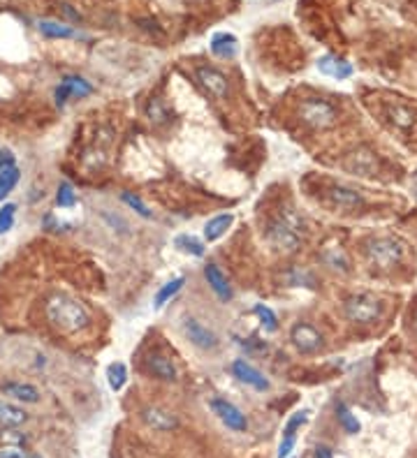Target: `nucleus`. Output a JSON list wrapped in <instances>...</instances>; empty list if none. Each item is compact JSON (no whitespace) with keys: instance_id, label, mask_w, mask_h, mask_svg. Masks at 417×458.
I'll return each instance as SVG.
<instances>
[{"instance_id":"obj_1","label":"nucleus","mask_w":417,"mask_h":458,"mask_svg":"<svg viewBox=\"0 0 417 458\" xmlns=\"http://www.w3.org/2000/svg\"><path fill=\"white\" fill-rule=\"evenodd\" d=\"M47 319L52 322L54 329L63 333H77L84 331L91 324V315L82 301L72 299L68 294H54L45 305Z\"/></svg>"},{"instance_id":"obj_2","label":"nucleus","mask_w":417,"mask_h":458,"mask_svg":"<svg viewBox=\"0 0 417 458\" xmlns=\"http://www.w3.org/2000/svg\"><path fill=\"white\" fill-rule=\"evenodd\" d=\"M267 241L274 245L278 252L292 254L301 248L304 234H301V224L292 215H278L276 220L269 222L267 227Z\"/></svg>"},{"instance_id":"obj_3","label":"nucleus","mask_w":417,"mask_h":458,"mask_svg":"<svg viewBox=\"0 0 417 458\" xmlns=\"http://www.w3.org/2000/svg\"><path fill=\"white\" fill-rule=\"evenodd\" d=\"M364 252L373 266L392 268L404 259V245L392 236H373L364 243Z\"/></svg>"},{"instance_id":"obj_4","label":"nucleus","mask_w":417,"mask_h":458,"mask_svg":"<svg viewBox=\"0 0 417 458\" xmlns=\"http://www.w3.org/2000/svg\"><path fill=\"white\" fill-rule=\"evenodd\" d=\"M299 119L313 130H327V128L336 125L339 112H336V107L332 105V102H327L322 98H308V100L301 102Z\"/></svg>"},{"instance_id":"obj_5","label":"nucleus","mask_w":417,"mask_h":458,"mask_svg":"<svg viewBox=\"0 0 417 458\" xmlns=\"http://www.w3.org/2000/svg\"><path fill=\"white\" fill-rule=\"evenodd\" d=\"M343 312L355 324H373L383 315V303L373 294H352L343 303Z\"/></svg>"},{"instance_id":"obj_6","label":"nucleus","mask_w":417,"mask_h":458,"mask_svg":"<svg viewBox=\"0 0 417 458\" xmlns=\"http://www.w3.org/2000/svg\"><path fill=\"white\" fill-rule=\"evenodd\" d=\"M211 410H213L215 417H218L222 424L229 428V431H234V433H246L248 431L246 414H243L234 403L225 401V398H213Z\"/></svg>"},{"instance_id":"obj_7","label":"nucleus","mask_w":417,"mask_h":458,"mask_svg":"<svg viewBox=\"0 0 417 458\" xmlns=\"http://www.w3.org/2000/svg\"><path fill=\"white\" fill-rule=\"evenodd\" d=\"M290 340H292V345L297 347L301 354H315V352H320V347H322L320 331L315 329V326L306 324V322H299V324L292 326V329H290Z\"/></svg>"},{"instance_id":"obj_8","label":"nucleus","mask_w":417,"mask_h":458,"mask_svg":"<svg viewBox=\"0 0 417 458\" xmlns=\"http://www.w3.org/2000/svg\"><path fill=\"white\" fill-rule=\"evenodd\" d=\"M197 82L199 86L208 93L211 98L215 100H227L229 96V84H227V77L218 72L215 68H197Z\"/></svg>"},{"instance_id":"obj_9","label":"nucleus","mask_w":417,"mask_h":458,"mask_svg":"<svg viewBox=\"0 0 417 458\" xmlns=\"http://www.w3.org/2000/svg\"><path fill=\"white\" fill-rule=\"evenodd\" d=\"M183 331L188 340L199 350H215L218 347V338H215V333L211 329H206L202 322H197L195 317H188L183 322Z\"/></svg>"},{"instance_id":"obj_10","label":"nucleus","mask_w":417,"mask_h":458,"mask_svg":"<svg viewBox=\"0 0 417 458\" xmlns=\"http://www.w3.org/2000/svg\"><path fill=\"white\" fill-rule=\"evenodd\" d=\"M93 96V86L86 82L82 77H75V75H68L66 79L61 82V86L56 89V102L63 107L68 102V98H89Z\"/></svg>"},{"instance_id":"obj_11","label":"nucleus","mask_w":417,"mask_h":458,"mask_svg":"<svg viewBox=\"0 0 417 458\" xmlns=\"http://www.w3.org/2000/svg\"><path fill=\"white\" fill-rule=\"evenodd\" d=\"M232 375H234L239 382L248 384V387H253L255 391H267V389L271 387L267 377H264L255 366H250L246 359H236V361L232 363Z\"/></svg>"},{"instance_id":"obj_12","label":"nucleus","mask_w":417,"mask_h":458,"mask_svg":"<svg viewBox=\"0 0 417 458\" xmlns=\"http://www.w3.org/2000/svg\"><path fill=\"white\" fill-rule=\"evenodd\" d=\"M343 165H346L348 171L357 174V176H373L376 169H378V160H376V155H373L369 148L352 151Z\"/></svg>"},{"instance_id":"obj_13","label":"nucleus","mask_w":417,"mask_h":458,"mask_svg":"<svg viewBox=\"0 0 417 458\" xmlns=\"http://www.w3.org/2000/svg\"><path fill=\"white\" fill-rule=\"evenodd\" d=\"M327 199H329V204H332V206H336L339 211H357V208L364 206L362 194L355 192V190H350V188H343V185L329 188Z\"/></svg>"},{"instance_id":"obj_14","label":"nucleus","mask_w":417,"mask_h":458,"mask_svg":"<svg viewBox=\"0 0 417 458\" xmlns=\"http://www.w3.org/2000/svg\"><path fill=\"white\" fill-rule=\"evenodd\" d=\"M318 70H320V75L339 79V82H343V79H350L352 72H355L348 61H343V58H336V56H329V54L318 58Z\"/></svg>"},{"instance_id":"obj_15","label":"nucleus","mask_w":417,"mask_h":458,"mask_svg":"<svg viewBox=\"0 0 417 458\" xmlns=\"http://www.w3.org/2000/svg\"><path fill=\"white\" fill-rule=\"evenodd\" d=\"M142 419H144V424L156 428V431H174L179 426L174 414L167 410H160V407H144Z\"/></svg>"},{"instance_id":"obj_16","label":"nucleus","mask_w":417,"mask_h":458,"mask_svg":"<svg viewBox=\"0 0 417 458\" xmlns=\"http://www.w3.org/2000/svg\"><path fill=\"white\" fill-rule=\"evenodd\" d=\"M146 368H149L151 375L158 377V380H162V382H174L179 377L176 366L172 363V359H167L165 354H158V352L146 356Z\"/></svg>"},{"instance_id":"obj_17","label":"nucleus","mask_w":417,"mask_h":458,"mask_svg":"<svg viewBox=\"0 0 417 458\" xmlns=\"http://www.w3.org/2000/svg\"><path fill=\"white\" fill-rule=\"evenodd\" d=\"M204 278L208 282V287L213 289V294L218 296L220 301H229L232 299V287H229L227 278L222 275V271L215 264H206L204 266Z\"/></svg>"},{"instance_id":"obj_18","label":"nucleus","mask_w":417,"mask_h":458,"mask_svg":"<svg viewBox=\"0 0 417 458\" xmlns=\"http://www.w3.org/2000/svg\"><path fill=\"white\" fill-rule=\"evenodd\" d=\"M5 396L14 398V401H24V403H38L40 401V389L33 387V384L26 382H5L0 387Z\"/></svg>"},{"instance_id":"obj_19","label":"nucleus","mask_w":417,"mask_h":458,"mask_svg":"<svg viewBox=\"0 0 417 458\" xmlns=\"http://www.w3.org/2000/svg\"><path fill=\"white\" fill-rule=\"evenodd\" d=\"M211 51L218 58H234L239 51V40L232 33H215L211 38Z\"/></svg>"},{"instance_id":"obj_20","label":"nucleus","mask_w":417,"mask_h":458,"mask_svg":"<svg viewBox=\"0 0 417 458\" xmlns=\"http://www.w3.org/2000/svg\"><path fill=\"white\" fill-rule=\"evenodd\" d=\"M232 222H234L232 213H222V215L211 217V220L204 224V241H208V243L218 241L220 236L227 234V229L232 227Z\"/></svg>"},{"instance_id":"obj_21","label":"nucleus","mask_w":417,"mask_h":458,"mask_svg":"<svg viewBox=\"0 0 417 458\" xmlns=\"http://www.w3.org/2000/svg\"><path fill=\"white\" fill-rule=\"evenodd\" d=\"M387 119L392 121V125L394 128H399V130H411L413 125H415V112L411 107H406V105H390L387 107Z\"/></svg>"},{"instance_id":"obj_22","label":"nucleus","mask_w":417,"mask_h":458,"mask_svg":"<svg viewBox=\"0 0 417 458\" xmlns=\"http://www.w3.org/2000/svg\"><path fill=\"white\" fill-rule=\"evenodd\" d=\"M28 421V414L17 405L0 401V426L3 428H19Z\"/></svg>"},{"instance_id":"obj_23","label":"nucleus","mask_w":417,"mask_h":458,"mask_svg":"<svg viewBox=\"0 0 417 458\" xmlns=\"http://www.w3.org/2000/svg\"><path fill=\"white\" fill-rule=\"evenodd\" d=\"M40 33L49 40H72L77 38V31L59 21H40Z\"/></svg>"},{"instance_id":"obj_24","label":"nucleus","mask_w":417,"mask_h":458,"mask_svg":"<svg viewBox=\"0 0 417 458\" xmlns=\"http://www.w3.org/2000/svg\"><path fill=\"white\" fill-rule=\"evenodd\" d=\"M183 282H185V278H183V275H179V278L169 280L167 285H162L160 289H158V294H156V299H153V308H156V310L165 308V305H167L179 292H181Z\"/></svg>"},{"instance_id":"obj_25","label":"nucleus","mask_w":417,"mask_h":458,"mask_svg":"<svg viewBox=\"0 0 417 458\" xmlns=\"http://www.w3.org/2000/svg\"><path fill=\"white\" fill-rule=\"evenodd\" d=\"M336 419H339L341 428L346 431L348 435H357L362 424H359V419L352 414V410L346 405V403H336Z\"/></svg>"},{"instance_id":"obj_26","label":"nucleus","mask_w":417,"mask_h":458,"mask_svg":"<svg viewBox=\"0 0 417 458\" xmlns=\"http://www.w3.org/2000/svg\"><path fill=\"white\" fill-rule=\"evenodd\" d=\"M107 382H109L112 391H121L126 387L128 368H126L123 361H116V363H109V366H107Z\"/></svg>"},{"instance_id":"obj_27","label":"nucleus","mask_w":417,"mask_h":458,"mask_svg":"<svg viewBox=\"0 0 417 458\" xmlns=\"http://www.w3.org/2000/svg\"><path fill=\"white\" fill-rule=\"evenodd\" d=\"M174 245L185 254H192V257H202L204 254V243L199 238L190 236V234H179L174 238Z\"/></svg>"},{"instance_id":"obj_28","label":"nucleus","mask_w":417,"mask_h":458,"mask_svg":"<svg viewBox=\"0 0 417 458\" xmlns=\"http://www.w3.org/2000/svg\"><path fill=\"white\" fill-rule=\"evenodd\" d=\"M19 176H21V171H19V167H17V165L5 167V169L0 171V199H5L7 194H10V192L14 190V188H17Z\"/></svg>"},{"instance_id":"obj_29","label":"nucleus","mask_w":417,"mask_h":458,"mask_svg":"<svg viewBox=\"0 0 417 458\" xmlns=\"http://www.w3.org/2000/svg\"><path fill=\"white\" fill-rule=\"evenodd\" d=\"M146 119L153 123V125H165V123H169L172 116L160 100H151L146 105Z\"/></svg>"},{"instance_id":"obj_30","label":"nucleus","mask_w":417,"mask_h":458,"mask_svg":"<svg viewBox=\"0 0 417 458\" xmlns=\"http://www.w3.org/2000/svg\"><path fill=\"white\" fill-rule=\"evenodd\" d=\"M253 312L257 315V319H260V324L264 326V331L274 333V331L278 329V317H276V312L269 308V305L257 303L255 308H253Z\"/></svg>"},{"instance_id":"obj_31","label":"nucleus","mask_w":417,"mask_h":458,"mask_svg":"<svg viewBox=\"0 0 417 458\" xmlns=\"http://www.w3.org/2000/svg\"><path fill=\"white\" fill-rule=\"evenodd\" d=\"M56 204L61 208H72L77 204V192L72 188L70 181H61L59 183V190H56Z\"/></svg>"},{"instance_id":"obj_32","label":"nucleus","mask_w":417,"mask_h":458,"mask_svg":"<svg viewBox=\"0 0 417 458\" xmlns=\"http://www.w3.org/2000/svg\"><path fill=\"white\" fill-rule=\"evenodd\" d=\"M325 261L332 268H336V271H341V273H348L350 271V261L346 257V252L339 250V248H329L325 252Z\"/></svg>"},{"instance_id":"obj_33","label":"nucleus","mask_w":417,"mask_h":458,"mask_svg":"<svg viewBox=\"0 0 417 458\" xmlns=\"http://www.w3.org/2000/svg\"><path fill=\"white\" fill-rule=\"evenodd\" d=\"M14 215H17V204H5V206L0 208V236L12 229Z\"/></svg>"},{"instance_id":"obj_34","label":"nucleus","mask_w":417,"mask_h":458,"mask_svg":"<svg viewBox=\"0 0 417 458\" xmlns=\"http://www.w3.org/2000/svg\"><path fill=\"white\" fill-rule=\"evenodd\" d=\"M121 199H123V201L128 204V206H130V208H132V211H135V213H137V215L146 217V220H149L151 215H153V213H151V211H149V206H146V204H144V201H142V199L137 197V194H132V192H123V194H121Z\"/></svg>"},{"instance_id":"obj_35","label":"nucleus","mask_w":417,"mask_h":458,"mask_svg":"<svg viewBox=\"0 0 417 458\" xmlns=\"http://www.w3.org/2000/svg\"><path fill=\"white\" fill-rule=\"evenodd\" d=\"M308 410H299V412H294L290 419H287V424H285V428H283V435H297V428L301 426V424H306L308 421Z\"/></svg>"},{"instance_id":"obj_36","label":"nucleus","mask_w":417,"mask_h":458,"mask_svg":"<svg viewBox=\"0 0 417 458\" xmlns=\"http://www.w3.org/2000/svg\"><path fill=\"white\" fill-rule=\"evenodd\" d=\"M294 442H297V435H283V442H280V447H278V458L290 456L294 449Z\"/></svg>"},{"instance_id":"obj_37","label":"nucleus","mask_w":417,"mask_h":458,"mask_svg":"<svg viewBox=\"0 0 417 458\" xmlns=\"http://www.w3.org/2000/svg\"><path fill=\"white\" fill-rule=\"evenodd\" d=\"M12 165H17L14 162V153L10 148H0V171H3L5 167H12Z\"/></svg>"},{"instance_id":"obj_38","label":"nucleus","mask_w":417,"mask_h":458,"mask_svg":"<svg viewBox=\"0 0 417 458\" xmlns=\"http://www.w3.org/2000/svg\"><path fill=\"white\" fill-rule=\"evenodd\" d=\"M313 456H315V458H334V456H332V449H329V447H318V449H315Z\"/></svg>"},{"instance_id":"obj_39","label":"nucleus","mask_w":417,"mask_h":458,"mask_svg":"<svg viewBox=\"0 0 417 458\" xmlns=\"http://www.w3.org/2000/svg\"><path fill=\"white\" fill-rule=\"evenodd\" d=\"M0 458H21V454H17L14 449H5V452H0Z\"/></svg>"},{"instance_id":"obj_40","label":"nucleus","mask_w":417,"mask_h":458,"mask_svg":"<svg viewBox=\"0 0 417 458\" xmlns=\"http://www.w3.org/2000/svg\"><path fill=\"white\" fill-rule=\"evenodd\" d=\"M413 329H415V336H417V315H415V322H413Z\"/></svg>"}]
</instances>
